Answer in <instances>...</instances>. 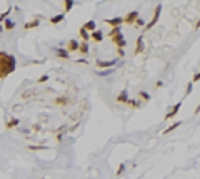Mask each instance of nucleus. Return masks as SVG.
Listing matches in <instances>:
<instances>
[{
	"instance_id": "2eb2a0df",
	"label": "nucleus",
	"mask_w": 200,
	"mask_h": 179,
	"mask_svg": "<svg viewBox=\"0 0 200 179\" xmlns=\"http://www.w3.org/2000/svg\"><path fill=\"white\" fill-rule=\"evenodd\" d=\"M18 124H20V119L13 117V119H10V121L5 124V129H12V127H15V126H18Z\"/></svg>"
},
{
	"instance_id": "0eeeda50",
	"label": "nucleus",
	"mask_w": 200,
	"mask_h": 179,
	"mask_svg": "<svg viewBox=\"0 0 200 179\" xmlns=\"http://www.w3.org/2000/svg\"><path fill=\"white\" fill-rule=\"evenodd\" d=\"M143 50H145V44H143V37L140 35V37L137 39V45H135V52H133V54L138 55V54H142Z\"/></svg>"
},
{
	"instance_id": "412c9836",
	"label": "nucleus",
	"mask_w": 200,
	"mask_h": 179,
	"mask_svg": "<svg viewBox=\"0 0 200 179\" xmlns=\"http://www.w3.org/2000/svg\"><path fill=\"white\" fill-rule=\"evenodd\" d=\"M88 50H90V49H88V44H87V42L83 40L82 44H80V47H78V52H80V54H82V55H85V54H87V52H88Z\"/></svg>"
},
{
	"instance_id": "5701e85b",
	"label": "nucleus",
	"mask_w": 200,
	"mask_h": 179,
	"mask_svg": "<svg viewBox=\"0 0 200 179\" xmlns=\"http://www.w3.org/2000/svg\"><path fill=\"white\" fill-rule=\"evenodd\" d=\"M67 102H68V99H67V97H58V99H55V104H57V105H65Z\"/></svg>"
},
{
	"instance_id": "b1692460",
	"label": "nucleus",
	"mask_w": 200,
	"mask_h": 179,
	"mask_svg": "<svg viewBox=\"0 0 200 179\" xmlns=\"http://www.w3.org/2000/svg\"><path fill=\"white\" fill-rule=\"evenodd\" d=\"M138 97H142L143 101H150V94H148V92H145V91H140L138 92Z\"/></svg>"
},
{
	"instance_id": "9d476101",
	"label": "nucleus",
	"mask_w": 200,
	"mask_h": 179,
	"mask_svg": "<svg viewBox=\"0 0 200 179\" xmlns=\"http://www.w3.org/2000/svg\"><path fill=\"white\" fill-rule=\"evenodd\" d=\"M105 24H108L110 27H117V25L123 24V19L122 17H113V19H107Z\"/></svg>"
},
{
	"instance_id": "bb28decb",
	"label": "nucleus",
	"mask_w": 200,
	"mask_h": 179,
	"mask_svg": "<svg viewBox=\"0 0 200 179\" xmlns=\"http://www.w3.org/2000/svg\"><path fill=\"white\" fill-rule=\"evenodd\" d=\"M133 25H135V27H145V22H143L142 17H138V19L135 20V24H133Z\"/></svg>"
},
{
	"instance_id": "e433bc0d",
	"label": "nucleus",
	"mask_w": 200,
	"mask_h": 179,
	"mask_svg": "<svg viewBox=\"0 0 200 179\" xmlns=\"http://www.w3.org/2000/svg\"><path fill=\"white\" fill-rule=\"evenodd\" d=\"M197 114H200V104L197 105V109H195V115H197Z\"/></svg>"
},
{
	"instance_id": "c756f323",
	"label": "nucleus",
	"mask_w": 200,
	"mask_h": 179,
	"mask_svg": "<svg viewBox=\"0 0 200 179\" xmlns=\"http://www.w3.org/2000/svg\"><path fill=\"white\" fill-rule=\"evenodd\" d=\"M8 14H10V10H8V9H7V10L3 12L2 15H0V22H3V20H5V19H8Z\"/></svg>"
},
{
	"instance_id": "393cba45",
	"label": "nucleus",
	"mask_w": 200,
	"mask_h": 179,
	"mask_svg": "<svg viewBox=\"0 0 200 179\" xmlns=\"http://www.w3.org/2000/svg\"><path fill=\"white\" fill-rule=\"evenodd\" d=\"M117 34H120V25H117V27H113L112 30H110L108 37H113V35H117Z\"/></svg>"
},
{
	"instance_id": "f8f14e48",
	"label": "nucleus",
	"mask_w": 200,
	"mask_h": 179,
	"mask_svg": "<svg viewBox=\"0 0 200 179\" xmlns=\"http://www.w3.org/2000/svg\"><path fill=\"white\" fill-rule=\"evenodd\" d=\"M90 35H92V39L95 42H102V39H103V34H102V30H93V32H90Z\"/></svg>"
},
{
	"instance_id": "aec40b11",
	"label": "nucleus",
	"mask_w": 200,
	"mask_h": 179,
	"mask_svg": "<svg viewBox=\"0 0 200 179\" xmlns=\"http://www.w3.org/2000/svg\"><path fill=\"white\" fill-rule=\"evenodd\" d=\"M83 27H85L88 32H93V30L97 29V24H95L93 20H88V22H85V24H83Z\"/></svg>"
},
{
	"instance_id": "ddd939ff",
	"label": "nucleus",
	"mask_w": 200,
	"mask_h": 179,
	"mask_svg": "<svg viewBox=\"0 0 200 179\" xmlns=\"http://www.w3.org/2000/svg\"><path fill=\"white\" fill-rule=\"evenodd\" d=\"M57 55H58L60 59H68L70 52H68V49H57Z\"/></svg>"
},
{
	"instance_id": "c9c22d12",
	"label": "nucleus",
	"mask_w": 200,
	"mask_h": 179,
	"mask_svg": "<svg viewBox=\"0 0 200 179\" xmlns=\"http://www.w3.org/2000/svg\"><path fill=\"white\" fill-rule=\"evenodd\" d=\"M198 29H200V19L197 20V24H195V30H198Z\"/></svg>"
},
{
	"instance_id": "6ab92c4d",
	"label": "nucleus",
	"mask_w": 200,
	"mask_h": 179,
	"mask_svg": "<svg viewBox=\"0 0 200 179\" xmlns=\"http://www.w3.org/2000/svg\"><path fill=\"white\" fill-rule=\"evenodd\" d=\"M180 126H182V121H178V122H173L172 126H170V127H167L165 131H162L163 134H168V132H172V131H175L177 127H180Z\"/></svg>"
},
{
	"instance_id": "4c0bfd02",
	"label": "nucleus",
	"mask_w": 200,
	"mask_h": 179,
	"mask_svg": "<svg viewBox=\"0 0 200 179\" xmlns=\"http://www.w3.org/2000/svg\"><path fill=\"white\" fill-rule=\"evenodd\" d=\"M0 30H2V25H0Z\"/></svg>"
},
{
	"instance_id": "4468645a",
	"label": "nucleus",
	"mask_w": 200,
	"mask_h": 179,
	"mask_svg": "<svg viewBox=\"0 0 200 179\" xmlns=\"http://www.w3.org/2000/svg\"><path fill=\"white\" fill-rule=\"evenodd\" d=\"M73 5H75L73 0H63V12H65V14H67V12H70Z\"/></svg>"
},
{
	"instance_id": "cd10ccee",
	"label": "nucleus",
	"mask_w": 200,
	"mask_h": 179,
	"mask_svg": "<svg viewBox=\"0 0 200 179\" xmlns=\"http://www.w3.org/2000/svg\"><path fill=\"white\" fill-rule=\"evenodd\" d=\"M192 85H193V82H192V81H190V82H188V84H187V87H185V95H188V94H190V92H192Z\"/></svg>"
},
{
	"instance_id": "dca6fc26",
	"label": "nucleus",
	"mask_w": 200,
	"mask_h": 179,
	"mask_svg": "<svg viewBox=\"0 0 200 179\" xmlns=\"http://www.w3.org/2000/svg\"><path fill=\"white\" fill-rule=\"evenodd\" d=\"M38 25H40V24H38V20L35 19V20H30V22H27V24L23 25V29H25V30H28V29H37Z\"/></svg>"
},
{
	"instance_id": "7c9ffc66",
	"label": "nucleus",
	"mask_w": 200,
	"mask_h": 179,
	"mask_svg": "<svg viewBox=\"0 0 200 179\" xmlns=\"http://www.w3.org/2000/svg\"><path fill=\"white\" fill-rule=\"evenodd\" d=\"M123 171H125V164L122 162V164L118 166V171H117V176H122V174H123Z\"/></svg>"
},
{
	"instance_id": "39448f33",
	"label": "nucleus",
	"mask_w": 200,
	"mask_h": 179,
	"mask_svg": "<svg viewBox=\"0 0 200 179\" xmlns=\"http://www.w3.org/2000/svg\"><path fill=\"white\" fill-rule=\"evenodd\" d=\"M180 107H182V102H177V104L173 105V107H170V111H167V114H165V119H173L177 114H178Z\"/></svg>"
},
{
	"instance_id": "423d86ee",
	"label": "nucleus",
	"mask_w": 200,
	"mask_h": 179,
	"mask_svg": "<svg viewBox=\"0 0 200 179\" xmlns=\"http://www.w3.org/2000/svg\"><path fill=\"white\" fill-rule=\"evenodd\" d=\"M117 64V60H97V67L98 69H110Z\"/></svg>"
},
{
	"instance_id": "2f4dec72",
	"label": "nucleus",
	"mask_w": 200,
	"mask_h": 179,
	"mask_svg": "<svg viewBox=\"0 0 200 179\" xmlns=\"http://www.w3.org/2000/svg\"><path fill=\"white\" fill-rule=\"evenodd\" d=\"M33 94V91H28V92H23V94H22V99H28L30 97V95H32Z\"/></svg>"
},
{
	"instance_id": "c85d7f7f",
	"label": "nucleus",
	"mask_w": 200,
	"mask_h": 179,
	"mask_svg": "<svg viewBox=\"0 0 200 179\" xmlns=\"http://www.w3.org/2000/svg\"><path fill=\"white\" fill-rule=\"evenodd\" d=\"M112 72H113V67L107 69V71H98V74L100 75H108V74H112Z\"/></svg>"
},
{
	"instance_id": "4be33fe9",
	"label": "nucleus",
	"mask_w": 200,
	"mask_h": 179,
	"mask_svg": "<svg viewBox=\"0 0 200 179\" xmlns=\"http://www.w3.org/2000/svg\"><path fill=\"white\" fill-rule=\"evenodd\" d=\"M127 104H128L132 109H138L142 102H140V101H132V99H128V102H127Z\"/></svg>"
},
{
	"instance_id": "a878e982",
	"label": "nucleus",
	"mask_w": 200,
	"mask_h": 179,
	"mask_svg": "<svg viewBox=\"0 0 200 179\" xmlns=\"http://www.w3.org/2000/svg\"><path fill=\"white\" fill-rule=\"evenodd\" d=\"M30 151H43V149H47V146H28Z\"/></svg>"
},
{
	"instance_id": "f257e3e1",
	"label": "nucleus",
	"mask_w": 200,
	"mask_h": 179,
	"mask_svg": "<svg viewBox=\"0 0 200 179\" xmlns=\"http://www.w3.org/2000/svg\"><path fill=\"white\" fill-rule=\"evenodd\" d=\"M15 71V57L0 52V79H5Z\"/></svg>"
},
{
	"instance_id": "f03ea898",
	"label": "nucleus",
	"mask_w": 200,
	"mask_h": 179,
	"mask_svg": "<svg viewBox=\"0 0 200 179\" xmlns=\"http://www.w3.org/2000/svg\"><path fill=\"white\" fill-rule=\"evenodd\" d=\"M160 14H162V5H157V7H155V12H153V15H152V20H150L148 24L145 25V30H150V29H152L153 25H155L157 22H158Z\"/></svg>"
},
{
	"instance_id": "a211bd4d",
	"label": "nucleus",
	"mask_w": 200,
	"mask_h": 179,
	"mask_svg": "<svg viewBox=\"0 0 200 179\" xmlns=\"http://www.w3.org/2000/svg\"><path fill=\"white\" fill-rule=\"evenodd\" d=\"M63 19H65V15H63V14L53 15V17L50 19V24H60V22H63Z\"/></svg>"
},
{
	"instance_id": "9b49d317",
	"label": "nucleus",
	"mask_w": 200,
	"mask_h": 179,
	"mask_svg": "<svg viewBox=\"0 0 200 179\" xmlns=\"http://www.w3.org/2000/svg\"><path fill=\"white\" fill-rule=\"evenodd\" d=\"M78 34H80V37H82V40H85V42H88V39H92V35H90V32L87 30L85 27H82L78 30Z\"/></svg>"
},
{
	"instance_id": "f704fd0d",
	"label": "nucleus",
	"mask_w": 200,
	"mask_h": 179,
	"mask_svg": "<svg viewBox=\"0 0 200 179\" xmlns=\"http://www.w3.org/2000/svg\"><path fill=\"white\" fill-rule=\"evenodd\" d=\"M45 81H48V75H47V74H43L42 77L38 79V82H45Z\"/></svg>"
},
{
	"instance_id": "f3484780",
	"label": "nucleus",
	"mask_w": 200,
	"mask_h": 179,
	"mask_svg": "<svg viewBox=\"0 0 200 179\" xmlns=\"http://www.w3.org/2000/svg\"><path fill=\"white\" fill-rule=\"evenodd\" d=\"M3 29H5V30H12V29H15V22L5 19V20H3Z\"/></svg>"
},
{
	"instance_id": "473e14b6",
	"label": "nucleus",
	"mask_w": 200,
	"mask_h": 179,
	"mask_svg": "<svg viewBox=\"0 0 200 179\" xmlns=\"http://www.w3.org/2000/svg\"><path fill=\"white\" fill-rule=\"evenodd\" d=\"M117 52H118L120 57H123V55H125V50H123V47H117Z\"/></svg>"
},
{
	"instance_id": "1a4fd4ad",
	"label": "nucleus",
	"mask_w": 200,
	"mask_h": 179,
	"mask_svg": "<svg viewBox=\"0 0 200 179\" xmlns=\"http://www.w3.org/2000/svg\"><path fill=\"white\" fill-rule=\"evenodd\" d=\"M78 47H80V44L75 40V39H70L68 44H67V49H68V52H78Z\"/></svg>"
},
{
	"instance_id": "7ed1b4c3",
	"label": "nucleus",
	"mask_w": 200,
	"mask_h": 179,
	"mask_svg": "<svg viewBox=\"0 0 200 179\" xmlns=\"http://www.w3.org/2000/svg\"><path fill=\"white\" fill-rule=\"evenodd\" d=\"M138 17H140V15H138V12H137V10H132L130 14H127L125 17H123V24L132 25V24H135V20H137Z\"/></svg>"
},
{
	"instance_id": "72a5a7b5",
	"label": "nucleus",
	"mask_w": 200,
	"mask_h": 179,
	"mask_svg": "<svg viewBox=\"0 0 200 179\" xmlns=\"http://www.w3.org/2000/svg\"><path fill=\"white\" fill-rule=\"evenodd\" d=\"M198 81H200V72H197V74L192 77V82H198Z\"/></svg>"
},
{
	"instance_id": "20e7f679",
	"label": "nucleus",
	"mask_w": 200,
	"mask_h": 179,
	"mask_svg": "<svg viewBox=\"0 0 200 179\" xmlns=\"http://www.w3.org/2000/svg\"><path fill=\"white\" fill-rule=\"evenodd\" d=\"M110 39H112V42L117 45V47H125L127 45V40H125V37L122 35V32L117 34V35H113V37H110Z\"/></svg>"
},
{
	"instance_id": "6e6552de",
	"label": "nucleus",
	"mask_w": 200,
	"mask_h": 179,
	"mask_svg": "<svg viewBox=\"0 0 200 179\" xmlns=\"http://www.w3.org/2000/svg\"><path fill=\"white\" fill-rule=\"evenodd\" d=\"M128 91H120V94L117 95V102H120V104H127V102H128Z\"/></svg>"
}]
</instances>
